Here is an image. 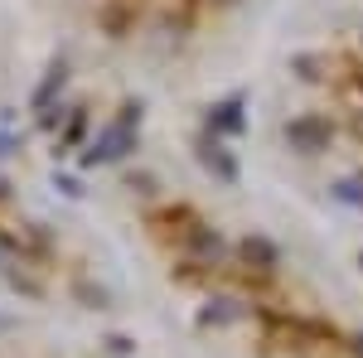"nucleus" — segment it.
<instances>
[{"label":"nucleus","instance_id":"1","mask_svg":"<svg viewBox=\"0 0 363 358\" xmlns=\"http://www.w3.org/2000/svg\"><path fill=\"white\" fill-rule=\"evenodd\" d=\"M63 83H68V63H63V58H54V63L44 68V78H39V87L29 92V107H34V111H49V107H54V97H58V87H63Z\"/></svg>","mask_w":363,"mask_h":358},{"label":"nucleus","instance_id":"2","mask_svg":"<svg viewBox=\"0 0 363 358\" xmlns=\"http://www.w3.org/2000/svg\"><path fill=\"white\" fill-rule=\"evenodd\" d=\"M83 131H87V107H73V111H68V126H63V136L54 140V155H68V150L83 140Z\"/></svg>","mask_w":363,"mask_h":358},{"label":"nucleus","instance_id":"3","mask_svg":"<svg viewBox=\"0 0 363 358\" xmlns=\"http://www.w3.org/2000/svg\"><path fill=\"white\" fill-rule=\"evenodd\" d=\"M20 150H25V136H15V131L0 126V160H15Z\"/></svg>","mask_w":363,"mask_h":358},{"label":"nucleus","instance_id":"4","mask_svg":"<svg viewBox=\"0 0 363 358\" xmlns=\"http://www.w3.org/2000/svg\"><path fill=\"white\" fill-rule=\"evenodd\" d=\"M54 189H63L68 198H78V194H83V184H78L73 174H54Z\"/></svg>","mask_w":363,"mask_h":358},{"label":"nucleus","instance_id":"5","mask_svg":"<svg viewBox=\"0 0 363 358\" xmlns=\"http://www.w3.org/2000/svg\"><path fill=\"white\" fill-rule=\"evenodd\" d=\"M58 116H63V107H49V111H39V131H54V126H58Z\"/></svg>","mask_w":363,"mask_h":358},{"label":"nucleus","instance_id":"6","mask_svg":"<svg viewBox=\"0 0 363 358\" xmlns=\"http://www.w3.org/2000/svg\"><path fill=\"white\" fill-rule=\"evenodd\" d=\"M10 189H15V184H10V179H0V203L10 198Z\"/></svg>","mask_w":363,"mask_h":358}]
</instances>
